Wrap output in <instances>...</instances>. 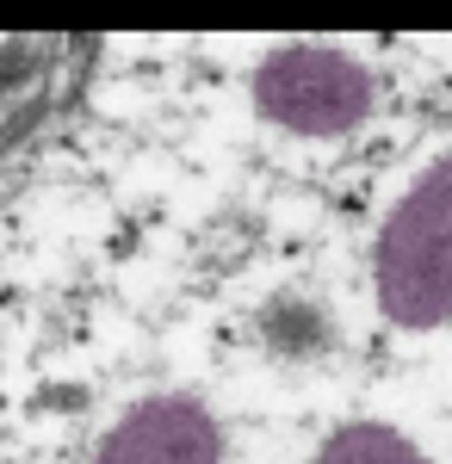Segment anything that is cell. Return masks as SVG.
Returning a JSON list of instances; mask_svg holds the SVG:
<instances>
[{
  "label": "cell",
  "instance_id": "4",
  "mask_svg": "<svg viewBox=\"0 0 452 464\" xmlns=\"http://www.w3.org/2000/svg\"><path fill=\"white\" fill-rule=\"evenodd\" d=\"M316 464H427V459H421L397 428L353 421V428L329 433V446H322V459H316Z\"/></svg>",
  "mask_w": 452,
  "mask_h": 464
},
{
  "label": "cell",
  "instance_id": "1",
  "mask_svg": "<svg viewBox=\"0 0 452 464\" xmlns=\"http://www.w3.org/2000/svg\"><path fill=\"white\" fill-rule=\"evenodd\" d=\"M378 310L397 328H440L452 316V161L427 168L384 217Z\"/></svg>",
  "mask_w": 452,
  "mask_h": 464
},
{
  "label": "cell",
  "instance_id": "3",
  "mask_svg": "<svg viewBox=\"0 0 452 464\" xmlns=\"http://www.w3.org/2000/svg\"><path fill=\"white\" fill-rule=\"evenodd\" d=\"M217 459H223V440H217V421L192 396H155V402H137L105 433L93 464H217Z\"/></svg>",
  "mask_w": 452,
  "mask_h": 464
},
{
  "label": "cell",
  "instance_id": "2",
  "mask_svg": "<svg viewBox=\"0 0 452 464\" xmlns=\"http://www.w3.org/2000/svg\"><path fill=\"white\" fill-rule=\"evenodd\" d=\"M254 106L267 124L298 130V137H348L372 111V74L341 50L285 44L254 74Z\"/></svg>",
  "mask_w": 452,
  "mask_h": 464
}]
</instances>
